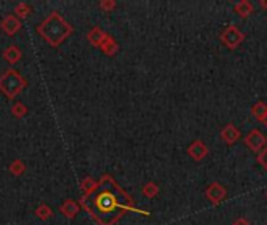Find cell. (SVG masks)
I'll use <instances>...</instances> for the list:
<instances>
[{"label": "cell", "instance_id": "obj_20", "mask_svg": "<svg viewBox=\"0 0 267 225\" xmlns=\"http://www.w3.org/2000/svg\"><path fill=\"white\" fill-rule=\"evenodd\" d=\"M13 113H14V116H17V117H22V116L27 113V106H25L24 103L17 102V103L13 105Z\"/></svg>", "mask_w": 267, "mask_h": 225}, {"label": "cell", "instance_id": "obj_1", "mask_svg": "<svg viewBox=\"0 0 267 225\" xmlns=\"http://www.w3.org/2000/svg\"><path fill=\"white\" fill-rule=\"evenodd\" d=\"M81 207L100 225H114L127 211H137L133 199L110 175H103L94 191L83 196Z\"/></svg>", "mask_w": 267, "mask_h": 225}, {"label": "cell", "instance_id": "obj_3", "mask_svg": "<svg viewBox=\"0 0 267 225\" xmlns=\"http://www.w3.org/2000/svg\"><path fill=\"white\" fill-rule=\"evenodd\" d=\"M25 86H27V81L22 78V75L13 69L6 71L2 77H0V91L9 99H14Z\"/></svg>", "mask_w": 267, "mask_h": 225}, {"label": "cell", "instance_id": "obj_19", "mask_svg": "<svg viewBox=\"0 0 267 225\" xmlns=\"http://www.w3.org/2000/svg\"><path fill=\"white\" fill-rule=\"evenodd\" d=\"M36 216L41 218V219H47V218H50V216H52V210H50V207H47V205H41V207L36 210Z\"/></svg>", "mask_w": 267, "mask_h": 225}, {"label": "cell", "instance_id": "obj_27", "mask_svg": "<svg viewBox=\"0 0 267 225\" xmlns=\"http://www.w3.org/2000/svg\"><path fill=\"white\" fill-rule=\"evenodd\" d=\"M266 197H267V191H266Z\"/></svg>", "mask_w": 267, "mask_h": 225}, {"label": "cell", "instance_id": "obj_15", "mask_svg": "<svg viewBox=\"0 0 267 225\" xmlns=\"http://www.w3.org/2000/svg\"><path fill=\"white\" fill-rule=\"evenodd\" d=\"M252 114L256 117L258 121H263L266 114H267V105L264 102H258V103H255L252 106Z\"/></svg>", "mask_w": 267, "mask_h": 225}, {"label": "cell", "instance_id": "obj_21", "mask_svg": "<svg viewBox=\"0 0 267 225\" xmlns=\"http://www.w3.org/2000/svg\"><path fill=\"white\" fill-rule=\"evenodd\" d=\"M16 13H17L20 17H27V16L30 14V8H28L27 3H19V5L16 6Z\"/></svg>", "mask_w": 267, "mask_h": 225}, {"label": "cell", "instance_id": "obj_17", "mask_svg": "<svg viewBox=\"0 0 267 225\" xmlns=\"http://www.w3.org/2000/svg\"><path fill=\"white\" fill-rule=\"evenodd\" d=\"M95 186H97V181H94L92 178H86V180H83V183H81V189L84 191V196L89 194V192H92Z\"/></svg>", "mask_w": 267, "mask_h": 225}, {"label": "cell", "instance_id": "obj_18", "mask_svg": "<svg viewBox=\"0 0 267 225\" xmlns=\"http://www.w3.org/2000/svg\"><path fill=\"white\" fill-rule=\"evenodd\" d=\"M9 170H11V174L14 175H20V174H24V170H25V166L22 161H19V159H16V161L9 166Z\"/></svg>", "mask_w": 267, "mask_h": 225}, {"label": "cell", "instance_id": "obj_7", "mask_svg": "<svg viewBox=\"0 0 267 225\" xmlns=\"http://www.w3.org/2000/svg\"><path fill=\"white\" fill-rule=\"evenodd\" d=\"M188 155L192 159H196V161H201V159L208 155V147H206V144L203 141L196 139V141L188 147Z\"/></svg>", "mask_w": 267, "mask_h": 225}, {"label": "cell", "instance_id": "obj_24", "mask_svg": "<svg viewBox=\"0 0 267 225\" xmlns=\"http://www.w3.org/2000/svg\"><path fill=\"white\" fill-rule=\"evenodd\" d=\"M233 225H250V222L245 218H238L236 221L233 222Z\"/></svg>", "mask_w": 267, "mask_h": 225}, {"label": "cell", "instance_id": "obj_23", "mask_svg": "<svg viewBox=\"0 0 267 225\" xmlns=\"http://www.w3.org/2000/svg\"><path fill=\"white\" fill-rule=\"evenodd\" d=\"M258 163L267 170V146L261 150V152L258 153Z\"/></svg>", "mask_w": 267, "mask_h": 225}, {"label": "cell", "instance_id": "obj_2", "mask_svg": "<svg viewBox=\"0 0 267 225\" xmlns=\"http://www.w3.org/2000/svg\"><path fill=\"white\" fill-rule=\"evenodd\" d=\"M72 31H73L72 25H69L58 13H52L44 22L38 27V33L53 47L60 46Z\"/></svg>", "mask_w": 267, "mask_h": 225}, {"label": "cell", "instance_id": "obj_14", "mask_svg": "<svg viewBox=\"0 0 267 225\" xmlns=\"http://www.w3.org/2000/svg\"><path fill=\"white\" fill-rule=\"evenodd\" d=\"M3 57H5V60H6L9 64H14L16 61L20 60V57H22V53H20L19 47L11 46V47H8V49L3 52Z\"/></svg>", "mask_w": 267, "mask_h": 225}, {"label": "cell", "instance_id": "obj_5", "mask_svg": "<svg viewBox=\"0 0 267 225\" xmlns=\"http://www.w3.org/2000/svg\"><path fill=\"white\" fill-rule=\"evenodd\" d=\"M244 143H245V146H247L250 150H253V152H261V150L267 146V139H266V136L260 132V130H252V132H249L247 133V136L244 138Z\"/></svg>", "mask_w": 267, "mask_h": 225}, {"label": "cell", "instance_id": "obj_8", "mask_svg": "<svg viewBox=\"0 0 267 225\" xmlns=\"http://www.w3.org/2000/svg\"><path fill=\"white\" fill-rule=\"evenodd\" d=\"M220 138H222V141L225 143V144L233 146L241 138V133H239V130L233 124H227L220 130Z\"/></svg>", "mask_w": 267, "mask_h": 225}, {"label": "cell", "instance_id": "obj_4", "mask_svg": "<svg viewBox=\"0 0 267 225\" xmlns=\"http://www.w3.org/2000/svg\"><path fill=\"white\" fill-rule=\"evenodd\" d=\"M244 33L242 31H239L236 27L234 25H228L225 30L222 31L220 33V41L223 42V44H225L228 49H238L242 42H244Z\"/></svg>", "mask_w": 267, "mask_h": 225}, {"label": "cell", "instance_id": "obj_16", "mask_svg": "<svg viewBox=\"0 0 267 225\" xmlns=\"http://www.w3.org/2000/svg\"><path fill=\"white\" fill-rule=\"evenodd\" d=\"M142 194L148 199H153L159 194V186L156 183H153V181H148V183H145L142 188Z\"/></svg>", "mask_w": 267, "mask_h": 225}, {"label": "cell", "instance_id": "obj_11", "mask_svg": "<svg viewBox=\"0 0 267 225\" xmlns=\"http://www.w3.org/2000/svg\"><path fill=\"white\" fill-rule=\"evenodd\" d=\"M234 13H238V16L245 19L253 13V5L249 2V0H241V2L234 5Z\"/></svg>", "mask_w": 267, "mask_h": 225}, {"label": "cell", "instance_id": "obj_10", "mask_svg": "<svg viewBox=\"0 0 267 225\" xmlns=\"http://www.w3.org/2000/svg\"><path fill=\"white\" fill-rule=\"evenodd\" d=\"M2 28L6 31L8 35H14L16 31L20 28V22H19V19L14 17V16H6L3 19V22H2Z\"/></svg>", "mask_w": 267, "mask_h": 225}, {"label": "cell", "instance_id": "obj_9", "mask_svg": "<svg viewBox=\"0 0 267 225\" xmlns=\"http://www.w3.org/2000/svg\"><path fill=\"white\" fill-rule=\"evenodd\" d=\"M100 49L106 53V55L113 57V55H116V53H117V50H119V44H117V42L114 41L113 36L106 35V38L103 39V42L100 44Z\"/></svg>", "mask_w": 267, "mask_h": 225}, {"label": "cell", "instance_id": "obj_22", "mask_svg": "<svg viewBox=\"0 0 267 225\" xmlns=\"http://www.w3.org/2000/svg\"><path fill=\"white\" fill-rule=\"evenodd\" d=\"M100 8L103 9V11L110 13L116 8V2H114V0H103V2H100Z\"/></svg>", "mask_w": 267, "mask_h": 225}, {"label": "cell", "instance_id": "obj_13", "mask_svg": "<svg viewBox=\"0 0 267 225\" xmlns=\"http://www.w3.org/2000/svg\"><path fill=\"white\" fill-rule=\"evenodd\" d=\"M60 210L66 214L67 218H75L77 213H78V205L73 200H66L63 203V205L60 207Z\"/></svg>", "mask_w": 267, "mask_h": 225}, {"label": "cell", "instance_id": "obj_26", "mask_svg": "<svg viewBox=\"0 0 267 225\" xmlns=\"http://www.w3.org/2000/svg\"><path fill=\"white\" fill-rule=\"evenodd\" d=\"M261 122H263V124H264V125L267 127V114H266V117H264V119H263Z\"/></svg>", "mask_w": 267, "mask_h": 225}, {"label": "cell", "instance_id": "obj_6", "mask_svg": "<svg viewBox=\"0 0 267 225\" xmlns=\"http://www.w3.org/2000/svg\"><path fill=\"white\" fill-rule=\"evenodd\" d=\"M205 196H206V199L211 202V203H214V205H217V203H220L223 199L227 197V189L223 188L220 183H211L208 188H206V191H205Z\"/></svg>", "mask_w": 267, "mask_h": 225}, {"label": "cell", "instance_id": "obj_12", "mask_svg": "<svg viewBox=\"0 0 267 225\" xmlns=\"http://www.w3.org/2000/svg\"><path fill=\"white\" fill-rule=\"evenodd\" d=\"M105 38H106V33H103V31H102L99 27L92 28V30L89 31V35H88V39H89L91 44H92V46H97V47H100V44L103 42Z\"/></svg>", "mask_w": 267, "mask_h": 225}, {"label": "cell", "instance_id": "obj_25", "mask_svg": "<svg viewBox=\"0 0 267 225\" xmlns=\"http://www.w3.org/2000/svg\"><path fill=\"white\" fill-rule=\"evenodd\" d=\"M260 3H261V6H263L264 9H267V0H261Z\"/></svg>", "mask_w": 267, "mask_h": 225}]
</instances>
